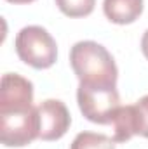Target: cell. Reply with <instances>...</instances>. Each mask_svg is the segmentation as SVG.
I'll return each instance as SVG.
<instances>
[{
    "label": "cell",
    "instance_id": "obj_1",
    "mask_svg": "<svg viewBox=\"0 0 148 149\" xmlns=\"http://www.w3.org/2000/svg\"><path fill=\"white\" fill-rule=\"evenodd\" d=\"M70 64L78 81L117 83V64L113 61V56L101 43H96L92 40L77 42L70 50Z\"/></svg>",
    "mask_w": 148,
    "mask_h": 149
},
{
    "label": "cell",
    "instance_id": "obj_2",
    "mask_svg": "<svg viewBox=\"0 0 148 149\" xmlns=\"http://www.w3.org/2000/svg\"><path fill=\"white\" fill-rule=\"evenodd\" d=\"M77 101L82 114L89 121L99 125L111 123L117 109L120 108L117 83L106 81H80L77 90Z\"/></svg>",
    "mask_w": 148,
    "mask_h": 149
},
{
    "label": "cell",
    "instance_id": "obj_3",
    "mask_svg": "<svg viewBox=\"0 0 148 149\" xmlns=\"http://www.w3.org/2000/svg\"><path fill=\"white\" fill-rule=\"evenodd\" d=\"M16 52L18 57L35 68L47 70L58 59V45L52 35L42 26H25L16 37Z\"/></svg>",
    "mask_w": 148,
    "mask_h": 149
},
{
    "label": "cell",
    "instance_id": "obj_4",
    "mask_svg": "<svg viewBox=\"0 0 148 149\" xmlns=\"http://www.w3.org/2000/svg\"><path fill=\"white\" fill-rule=\"evenodd\" d=\"M40 123L35 106L0 109V141L7 148H25L38 139Z\"/></svg>",
    "mask_w": 148,
    "mask_h": 149
},
{
    "label": "cell",
    "instance_id": "obj_5",
    "mask_svg": "<svg viewBox=\"0 0 148 149\" xmlns=\"http://www.w3.org/2000/svg\"><path fill=\"white\" fill-rule=\"evenodd\" d=\"M37 111L38 123H40L38 139L58 141L68 132L72 116L68 113V108L65 106V102H61L58 99H47L42 104H38Z\"/></svg>",
    "mask_w": 148,
    "mask_h": 149
},
{
    "label": "cell",
    "instance_id": "obj_6",
    "mask_svg": "<svg viewBox=\"0 0 148 149\" xmlns=\"http://www.w3.org/2000/svg\"><path fill=\"white\" fill-rule=\"evenodd\" d=\"M33 106V83L18 73H5L0 87V109Z\"/></svg>",
    "mask_w": 148,
    "mask_h": 149
},
{
    "label": "cell",
    "instance_id": "obj_7",
    "mask_svg": "<svg viewBox=\"0 0 148 149\" xmlns=\"http://www.w3.org/2000/svg\"><path fill=\"white\" fill-rule=\"evenodd\" d=\"M105 16L115 24H131L143 12V0H105Z\"/></svg>",
    "mask_w": 148,
    "mask_h": 149
},
{
    "label": "cell",
    "instance_id": "obj_8",
    "mask_svg": "<svg viewBox=\"0 0 148 149\" xmlns=\"http://www.w3.org/2000/svg\"><path fill=\"white\" fill-rule=\"evenodd\" d=\"M132 135H141L148 139V95L141 97L136 104L127 106Z\"/></svg>",
    "mask_w": 148,
    "mask_h": 149
},
{
    "label": "cell",
    "instance_id": "obj_9",
    "mask_svg": "<svg viewBox=\"0 0 148 149\" xmlns=\"http://www.w3.org/2000/svg\"><path fill=\"white\" fill-rule=\"evenodd\" d=\"M70 149H115V141L96 132H80L73 139Z\"/></svg>",
    "mask_w": 148,
    "mask_h": 149
},
{
    "label": "cell",
    "instance_id": "obj_10",
    "mask_svg": "<svg viewBox=\"0 0 148 149\" xmlns=\"http://www.w3.org/2000/svg\"><path fill=\"white\" fill-rule=\"evenodd\" d=\"M56 5L68 17H85L94 10L96 0H56Z\"/></svg>",
    "mask_w": 148,
    "mask_h": 149
},
{
    "label": "cell",
    "instance_id": "obj_11",
    "mask_svg": "<svg viewBox=\"0 0 148 149\" xmlns=\"http://www.w3.org/2000/svg\"><path fill=\"white\" fill-rule=\"evenodd\" d=\"M141 52H143V56L148 59V30L145 31V35L141 38Z\"/></svg>",
    "mask_w": 148,
    "mask_h": 149
},
{
    "label": "cell",
    "instance_id": "obj_12",
    "mask_svg": "<svg viewBox=\"0 0 148 149\" xmlns=\"http://www.w3.org/2000/svg\"><path fill=\"white\" fill-rule=\"evenodd\" d=\"M7 2H11V3H32L35 0H7Z\"/></svg>",
    "mask_w": 148,
    "mask_h": 149
}]
</instances>
